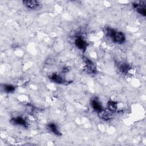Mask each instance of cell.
I'll return each instance as SVG.
<instances>
[{
    "instance_id": "cell-1",
    "label": "cell",
    "mask_w": 146,
    "mask_h": 146,
    "mask_svg": "<svg viewBox=\"0 0 146 146\" xmlns=\"http://www.w3.org/2000/svg\"><path fill=\"white\" fill-rule=\"evenodd\" d=\"M106 31L107 35L111 38L114 42L119 44H121L124 42L125 38L122 32L116 31L110 27L107 28Z\"/></svg>"
},
{
    "instance_id": "cell-2",
    "label": "cell",
    "mask_w": 146,
    "mask_h": 146,
    "mask_svg": "<svg viewBox=\"0 0 146 146\" xmlns=\"http://www.w3.org/2000/svg\"><path fill=\"white\" fill-rule=\"evenodd\" d=\"M144 1L140 2L139 3H133V6L136 10L141 15L143 16L146 15V11H145V5L144 3Z\"/></svg>"
},
{
    "instance_id": "cell-3",
    "label": "cell",
    "mask_w": 146,
    "mask_h": 146,
    "mask_svg": "<svg viewBox=\"0 0 146 146\" xmlns=\"http://www.w3.org/2000/svg\"><path fill=\"white\" fill-rule=\"evenodd\" d=\"M84 61L87 71L91 73L95 74L96 72V66L94 63L87 58H84Z\"/></svg>"
},
{
    "instance_id": "cell-4",
    "label": "cell",
    "mask_w": 146,
    "mask_h": 146,
    "mask_svg": "<svg viewBox=\"0 0 146 146\" xmlns=\"http://www.w3.org/2000/svg\"><path fill=\"white\" fill-rule=\"evenodd\" d=\"M98 115L102 119L107 120L112 117V112L110 110H104L103 109L100 111L98 112Z\"/></svg>"
},
{
    "instance_id": "cell-5",
    "label": "cell",
    "mask_w": 146,
    "mask_h": 146,
    "mask_svg": "<svg viewBox=\"0 0 146 146\" xmlns=\"http://www.w3.org/2000/svg\"><path fill=\"white\" fill-rule=\"evenodd\" d=\"M75 44L79 49L83 51L86 50L87 47V43L81 37H78L75 39Z\"/></svg>"
},
{
    "instance_id": "cell-6",
    "label": "cell",
    "mask_w": 146,
    "mask_h": 146,
    "mask_svg": "<svg viewBox=\"0 0 146 146\" xmlns=\"http://www.w3.org/2000/svg\"><path fill=\"white\" fill-rule=\"evenodd\" d=\"M11 121L14 124L22 125L25 127H26L27 126V123L26 120L22 117L18 116L16 117H14L11 119Z\"/></svg>"
},
{
    "instance_id": "cell-7",
    "label": "cell",
    "mask_w": 146,
    "mask_h": 146,
    "mask_svg": "<svg viewBox=\"0 0 146 146\" xmlns=\"http://www.w3.org/2000/svg\"><path fill=\"white\" fill-rule=\"evenodd\" d=\"M23 3H24V5L29 9H36L39 4V2L37 1H34V0H32V1H23Z\"/></svg>"
},
{
    "instance_id": "cell-8",
    "label": "cell",
    "mask_w": 146,
    "mask_h": 146,
    "mask_svg": "<svg viewBox=\"0 0 146 146\" xmlns=\"http://www.w3.org/2000/svg\"><path fill=\"white\" fill-rule=\"evenodd\" d=\"M91 104L93 109L96 111H97L98 112L103 110V108L100 103L98 101V100H97L96 98H95L94 99H92L91 100Z\"/></svg>"
},
{
    "instance_id": "cell-9",
    "label": "cell",
    "mask_w": 146,
    "mask_h": 146,
    "mask_svg": "<svg viewBox=\"0 0 146 146\" xmlns=\"http://www.w3.org/2000/svg\"><path fill=\"white\" fill-rule=\"evenodd\" d=\"M53 82L59 83V84H62L64 83V80L59 75L56 74H53L50 78Z\"/></svg>"
},
{
    "instance_id": "cell-10",
    "label": "cell",
    "mask_w": 146,
    "mask_h": 146,
    "mask_svg": "<svg viewBox=\"0 0 146 146\" xmlns=\"http://www.w3.org/2000/svg\"><path fill=\"white\" fill-rule=\"evenodd\" d=\"M131 69V66L127 63H123L121 64L119 67V70L120 71L124 74H127L129 72V71Z\"/></svg>"
},
{
    "instance_id": "cell-11",
    "label": "cell",
    "mask_w": 146,
    "mask_h": 146,
    "mask_svg": "<svg viewBox=\"0 0 146 146\" xmlns=\"http://www.w3.org/2000/svg\"><path fill=\"white\" fill-rule=\"evenodd\" d=\"M48 128H50V129L57 136H60L61 135V133L59 131L56 125L54 124V123H50L48 124Z\"/></svg>"
},
{
    "instance_id": "cell-12",
    "label": "cell",
    "mask_w": 146,
    "mask_h": 146,
    "mask_svg": "<svg viewBox=\"0 0 146 146\" xmlns=\"http://www.w3.org/2000/svg\"><path fill=\"white\" fill-rule=\"evenodd\" d=\"M108 110H110L112 112L115 111L117 110V103L114 101H109L108 103Z\"/></svg>"
},
{
    "instance_id": "cell-13",
    "label": "cell",
    "mask_w": 146,
    "mask_h": 146,
    "mask_svg": "<svg viewBox=\"0 0 146 146\" xmlns=\"http://www.w3.org/2000/svg\"><path fill=\"white\" fill-rule=\"evenodd\" d=\"M4 89L6 92H12L15 90V87L10 84H6L4 86Z\"/></svg>"
}]
</instances>
